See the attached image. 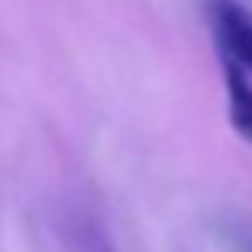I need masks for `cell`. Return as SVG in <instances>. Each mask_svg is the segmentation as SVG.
Wrapping results in <instances>:
<instances>
[{"label":"cell","mask_w":252,"mask_h":252,"mask_svg":"<svg viewBox=\"0 0 252 252\" xmlns=\"http://www.w3.org/2000/svg\"><path fill=\"white\" fill-rule=\"evenodd\" d=\"M218 231L231 252H252V218L249 214H238V211L224 214L218 221Z\"/></svg>","instance_id":"cell-4"},{"label":"cell","mask_w":252,"mask_h":252,"mask_svg":"<svg viewBox=\"0 0 252 252\" xmlns=\"http://www.w3.org/2000/svg\"><path fill=\"white\" fill-rule=\"evenodd\" d=\"M224 94H228V118L235 131L245 142H252V80L231 63H224Z\"/></svg>","instance_id":"cell-3"},{"label":"cell","mask_w":252,"mask_h":252,"mask_svg":"<svg viewBox=\"0 0 252 252\" xmlns=\"http://www.w3.org/2000/svg\"><path fill=\"white\" fill-rule=\"evenodd\" d=\"M207 18L221 49V59L252 76V11L238 0H207Z\"/></svg>","instance_id":"cell-1"},{"label":"cell","mask_w":252,"mask_h":252,"mask_svg":"<svg viewBox=\"0 0 252 252\" xmlns=\"http://www.w3.org/2000/svg\"><path fill=\"white\" fill-rule=\"evenodd\" d=\"M59 231H63V238H66V245L73 252H114V242H111L107 228L83 204H73V207L63 211Z\"/></svg>","instance_id":"cell-2"}]
</instances>
